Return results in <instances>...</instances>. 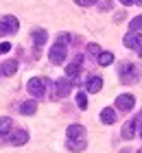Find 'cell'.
Instances as JSON below:
<instances>
[{
	"instance_id": "obj_1",
	"label": "cell",
	"mask_w": 142,
	"mask_h": 153,
	"mask_svg": "<svg viewBox=\"0 0 142 153\" xmlns=\"http://www.w3.org/2000/svg\"><path fill=\"white\" fill-rule=\"evenodd\" d=\"M68 42H70V35H68V33H61V35L57 37L55 46L51 48V53H48V59H51L53 64H61V61L66 59V53H68Z\"/></svg>"
},
{
	"instance_id": "obj_2",
	"label": "cell",
	"mask_w": 142,
	"mask_h": 153,
	"mask_svg": "<svg viewBox=\"0 0 142 153\" xmlns=\"http://www.w3.org/2000/svg\"><path fill=\"white\" fill-rule=\"evenodd\" d=\"M118 76H120V83H136L140 76V70H136V66L129 64V61H123L118 66Z\"/></svg>"
},
{
	"instance_id": "obj_3",
	"label": "cell",
	"mask_w": 142,
	"mask_h": 153,
	"mask_svg": "<svg viewBox=\"0 0 142 153\" xmlns=\"http://www.w3.org/2000/svg\"><path fill=\"white\" fill-rule=\"evenodd\" d=\"M18 29H20L18 18H13V16L0 18V35H13V33H18Z\"/></svg>"
},
{
	"instance_id": "obj_4",
	"label": "cell",
	"mask_w": 142,
	"mask_h": 153,
	"mask_svg": "<svg viewBox=\"0 0 142 153\" xmlns=\"http://www.w3.org/2000/svg\"><path fill=\"white\" fill-rule=\"evenodd\" d=\"M26 90H28V94H31V96H35V99H42V96H44V92H46V83H44V79L33 76V79H28Z\"/></svg>"
},
{
	"instance_id": "obj_5",
	"label": "cell",
	"mask_w": 142,
	"mask_h": 153,
	"mask_svg": "<svg viewBox=\"0 0 142 153\" xmlns=\"http://www.w3.org/2000/svg\"><path fill=\"white\" fill-rule=\"evenodd\" d=\"M125 46L131 48V51H136L138 55H142V33L129 31V33L125 35Z\"/></svg>"
},
{
	"instance_id": "obj_6",
	"label": "cell",
	"mask_w": 142,
	"mask_h": 153,
	"mask_svg": "<svg viewBox=\"0 0 142 153\" xmlns=\"http://www.w3.org/2000/svg\"><path fill=\"white\" fill-rule=\"evenodd\" d=\"M133 105H136V96L133 94H120L116 99V109H120V112H131Z\"/></svg>"
},
{
	"instance_id": "obj_7",
	"label": "cell",
	"mask_w": 142,
	"mask_h": 153,
	"mask_svg": "<svg viewBox=\"0 0 142 153\" xmlns=\"http://www.w3.org/2000/svg\"><path fill=\"white\" fill-rule=\"evenodd\" d=\"M70 90H72V81H68V79L55 81V96H57V99H63V96H68Z\"/></svg>"
},
{
	"instance_id": "obj_8",
	"label": "cell",
	"mask_w": 142,
	"mask_h": 153,
	"mask_svg": "<svg viewBox=\"0 0 142 153\" xmlns=\"http://www.w3.org/2000/svg\"><path fill=\"white\" fill-rule=\"evenodd\" d=\"M81 61H83V57H81V55H77V57L66 66V76H68V79H77V76H79V72H81Z\"/></svg>"
},
{
	"instance_id": "obj_9",
	"label": "cell",
	"mask_w": 142,
	"mask_h": 153,
	"mask_svg": "<svg viewBox=\"0 0 142 153\" xmlns=\"http://www.w3.org/2000/svg\"><path fill=\"white\" fill-rule=\"evenodd\" d=\"M9 142L13 144V147H22V144H26V142H28V131H24V129L13 131L11 138H9Z\"/></svg>"
},
{
	"instance_id": "obj_10",
	"label": "cell",
	"mask_w": 142,
	"mask_h": 153,
	"mask_svg": "<svg viewBox=\"0 0 142 153\" xmlns=\"http://www.w3.org/2000/svg\"><path fill=\"white\" fill-rule=\"evenodd\" d=\"M85 88H88V92H92V94L101 92V88H103V79H101V76H94V74H92L90 79L85 81Z\"/></svg>"
},
{
	"instance_id": "obj_11",
	"label": "cell",
	"mask_w": 142,
	"mask_h": 153,
	"mask_svg": "<svg viewBox=\"0 0 142 153\" xmlns=\"http://www.w3.org/2000/svg\"><path fill=\"white\" fill-rule=\"evenodd\" d=\"M136 131H138V120H129V123L123 125V138L125 140H131L136 136Z\"/></svg>"
},
{
	"instance_id": "obj_12",
	"label": "cell",
	"mask_w": 142,
	"mask_h": 153,
	"mask_svg": "<svg viewBox=\"0 0 142 153\" xmlns=\"http://www.w3.org/2000/svg\"><path fill=\"white\" fill-rule=\"evenodd\" d=\"M116 109H112V107H105L103 112H101V123L103 125H114L116 123Z\"/></svg>"
},
{
	"instance_id": "obj_13",
	"label": "cell",
	"mask_w": 142,
	"mask_h": 153,
	"mask_svg": "<svg viewBox=\"0 0 142 153\" xmlns=\"http://www.w3.org/2000/svg\"><path fill=\"white\" fill-rule=\"evenodd\" d=\"M0 72L7 74V76L16 74V72H18V61H16V59H7V61H2V68H0Z\"/></svg>"
},
{
	"instance_id": "obj_14",
	"label": "cell",
	"mask_w": 142,
	"mask_h": 153,
	"mask_svg": "<svg viewBox=\"0 0 142 153\" xmlns=\"http://www.w3.org/2000/svg\"><path fill=\"white\" fill-rule=\"evenodd\" d=\"M20 112H22V116H33L37 112V103L35 101H24L22 105H20Z\"/></svg>"
},
{
	"instance_id": "obj_15",
	"label": "cell",
	"mask_w": 142,
	"mask_h": 153,
	"mask_svg": "<svg viewBox=\"0 0 142 153\" xmlns=\"http://www.w3.org/2000/svg\"><path fill=\"white\" fill-rule=\"evenodd\" d=\"M68 138H83L85 136V127L83 125H70V127L66 129Z\"/></svg>"
},
{
	"instance_id": "obj_16",
	"label": "cell",
	"mask_w": 142,
	"mask_h": 153,
	"mask_svg": "<svg viewBox=\"0 0 142 153\" xmlns=\"http://www.w3.org/2000/svg\"><path fill=\"white\" fill-rule=\"evenodd\" d=\"M68 149H72V151H83V149H85V138H68Z\"/></svg>"
},
{
	"instance_id": "obj_17",
	"label": "cell",
	"mask_w": 142,
	"mask_h": 153,
	"mask_svg": "<svg viewBox=\"0 0 142 153\" xmlns=\"http://www.w3.org/2000/svg\"><path fill=\"white\" fill-rule=\"evenodd\" d=\"M46 39H48V33H46L44 29H35V31H33V42H35V46H42Z\"/></svg>"
},
{
	"instance_id": "obj_18",
	"label": "cell",
	"mask_w": 142,
	"mask_h": 153,
	"mask_svg": "<svg viewBox=\"0 0 142 153\" xmlns=\"http://www.w3.org/2000/svg\"><path fill=\"white\" fill-rule=\"evenodd\" d=\"M98 64H101V66H112L114 64V53L101 51V53H98Z\"/></svg>"
},
{
	"instance_id": "obj_19",
	"label": "cell",
	"mask_w": 142,
	"mask_h": 153,
	"mask_svg": "<svg viewBox=\"0 0 142 153\" xmlns=\"http://www.w3.org/2000/svg\"><path fill=\"white\" fill-rule=\"evenodd\" d=\"M11 125H13L11 118L9 116H2V118H0V134H7V131L11 129Z\"/></svg>"
},
{
	"instance_id": "obj_20",
	"label": "cell",
	"mask_w": 142,
	"mask_h": 153,
	"mask_svg": "<svg viewBox=\"0 0 142 153\" xmlns=\"http://www.w3.org/2000/svg\"><path fill=\"white\" fill-rule=\"evenodd\" d=\"M129 29H131L133 33H140V31H142V16H136V18L131 20V22H129Z\"/></svg>"
},
{
	"instance_id": "obj_21",
	"label": "cell",
	"mask_w": 142,
	"mask_h": 153,
	"mask_svg": "<svg viewBox=\"0 0 142 153\" xmlns=\"http://www.w3.org/2000/svg\"><path fill=\"white\" fill-rule=\"evenodd\" d=\"M77 105H79L81 109H88V96H85L83 92L77 94Z\"/></svg>"
},
{
	"instance_id": "obj_22",
	"label": "cell",
	"mask_w": 142,
	"mask_h": 153,
	"mask_svg": "<svg viewBox=\"0 0 142 153\" xmlns=\"http://www.w3.org/2000/svg\"><path fill=\"white\" fill-rule=\"evenodd\" d=\"M88 53H92V55H96V57H98L101 48H98V44H88Z\"/></svg>"
},
{
	"instance_id": "obj_23",
	"label": "cell",
	"mask_w": 142,
	"mask_h": 153,
	"mask_svg": "<svg viewBox=\"0 0 142 153\" xmlns=\"http://www.w3.org/2000/svg\"><path fill=\"white\" fill-rule=\"evenodd\" d=\"M9 51H11V44L9 42H2V44H0V55H7Z\"/></svg>"
},
{
	"instance_id": "obj_24",
	"label": "cell",
	"mask_w": 142,
	"mask_h": 153,
	"mask_svg": "<svg viewBox=\"0 0 142 153\" xmlns=\"http://www.w3.org/2000/svg\"><path fill=\"white\" fill-rule=\"evenodd\" d=\"M77 4H81V7H92L94 2H98V0H74Z\"/></svg>"
},
{
	"instance_id": "obj_25",
	"label": "cell",
	"mask_w": 142,
	"mask_h": 153,
	"mask_svg": "<svg viewBox=\"0 0 142 153\" xmlns=\"http://www.w3.org/2000/svg\"><path fill=\"white\" fill-rule=\"evenodd\" d=\"M120 2H123V4H127V7H129V4H133V2H136V0H120Z\"/></svg>"
},
{
	"instance_id": "obj_26",
	"label": "cell",
	"mask_w": 142,
	"mask_h": 153,
	"mask_svg": "<svg viewBox=\"0 0 142 153\" xmlns=\"http://www.w3.org/2000/svg\"><path fill=\"white\" fill-rule=\"evenodd\" d=\"M136 2H138V4H142V0H136Z\"/></svg>"
},
{
	"instance_id": "obj_27",
	"label": "cell",
	"mask_w": 142,
	"mask_h": 153,
	"mask_svg": "<svg viewBox=\"0 0 142 153\" xmlns=\"http://www.w3.org/2000/svg\"><path fill=\"white\" fill-rule=\"evenodd\" d=\"M138 153H142V149H140V151H138Z\"/></svg>"
}]
</instances>
